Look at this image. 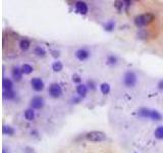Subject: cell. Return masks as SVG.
<instances>
[{"mask_svg":"<svg viewBox=\"0 0 163 153\" xmlns=\"http://www.w3.org/2000/svg\"><path fill=\"white\" fill-rule=\"evenodd\" d=\"M138 115L143 119H149L152 121H161L162 119V115L160 112H158L156 109H150V108L143 107L139 109L138 111Z\"/></svg>","mask_w":163,"mask_h":153,"instance_id":"cell-1","label":"cell"},{"mask_svg":"<svg viewBox=\"0 0 163 153\" xmlns=\"http://www.w3.org/2000/svg\"><path fill=\"white\" fill-rule=\"evenodd\" d=\"M154 20H155L154 14H152V13H150V12H147V13H144V14H140V15H138V16H136L135 24L137 27L142 28V27L148 26V25L151 24Z\"/></svg>","mask_w":163,"mask_h":153,"instance_id":"cell-2","label":"cell"},{"mask_svg":"<svg viewBox=\"0 0 163 153\" xmlns=\"http://www.w3.org/2000/svg\"><path fill=\"white\" fill-rule=\"evenodd\" d=\"M122 83L127 88H134L138 83V75L133 71H125L122 77Z\"/></svg>","mask_w":163,"mask_h":153,"instance_id":"cell-3","label":"cell"},{"mask_svg":"<svg viewBox=\"0 0 163 153\" xmlns=\"http://www.w3.org/2000/svg\"><path fill=\"white\" fill-rule=\"evenodd\" d=\"M106 135L103 132L100 131H92L86 134V139L91 142H103L106 140Z\"/></svg>","mask_w":163,"mask_h":153,"instance_id":"cell-4","label":"cell"},{"mask_svg":"<svg viewBox=\"0 0 163 153\" xmlns=\"http://www.w3.org/2000/svg\"><path fill=\"white\" fill-rule=\"evenodd\" d=\"M49 94L53 98H59L62 95V89H61L60 85L57 84V83H53V84L50 85Z\"/></svg>","mask_w":163,"mask_h":153,"instance_id":"cell-5","label":"cell"},{"mask_svg":"<svg viewBox=\"0 0 163 153\" xmlns=\"http://www.w3.org/2000/svg\"><path fill=\"white\" fill-rule=\"evenodd\" d=\"M90 55H91L90 51H89L88 49H86V48H79V49H77L75 53V58L79 61L87 60V59L90 57Z\"/></svg>","mask_w":163,"mask_h":153,"instance_id":"cell-6","label":"cell"},{"mask_svg":"<svg viewBox=\"0 0 163 153\" xmlns=\"http://www.w3.org/2000/svg\"><path fill=\"white\" fill-rule=\"evenodd\" d=\"M44 104H45L44 98L41 96H35L31 99L30 102V105L33 109H41V108H43Z\"/></svg>","mask_w":163,"mask_h":153,"instance_id":"cell-7","label":"cell"},{"mask_svg":"<svg viewBox=\"0 0 163 153\" xmlns=\"http://www.w3.org/2000/svg\"><path fill=\"white\" fill-rule=\"evenodd\" d=\"M31 86L36 92H41L44 89V82L41 78H33L31 80Z\"/></svg>","mask_w":163,"mask_h":153,"instance_id":"cell-8","label":"cell"},{"mask_svg":"<svg viewBox=\"0 0 163 153\" xmlns=\"http://www.w3.org/2000/svg\"><path fill=\"white\" fill-rule=\"evenodd\" d=\"M75 9H77V11L79 14L85 15L88 12V5L84 1H79V2L75 3Z\"/></svg>","mask_w":163,"mask_h":153,"instance_id":"cell-9","label":"cell"},{"mask_svg":"<svg viewBox=\"0 0 163 153\" xmlns=\"http://www.w3.org/2000/svg\"><path fill=\"white\" fill-rule=\"evenodd\" d=\"M77 93L79 97L84 98L87 96V93H88V88H87L86 85L84 84H79L77 87Z\"/></svg>","mask_w":163,"mask_h":153,"instance_id":"cell-10","label":"cell"},{"mask_svg":"<svg viewBox=\"0 0 163 153\" xmlns=\"http://www.w3.org/2000/svg\"><path fill=\"white\" fill-rule=\"evenodd\" d=\"M11 75H12V78L14 79L15 81H21L24 73H23V71H22V69L14 67L12 69V71H11Z\"/></svg>","mask_w":163,"mask_h":153,"instance_id":"cell-11","label":"cell"},{"mask_svg":"<svg viewBox=\"0 0 163 153\" xmlns=\"http://www.w3.org/2000/svg\"><path fill=\"white\" fill-rule=\"evenodd\" d=\"M2 86L4 91H9V90H12V87H13V83L10 79L8 78H4L2 81Z\"/></svg>","mask_w":163,"mask_h":153,"instance_id":"cell-12","label":"cell"},{"mask_svg":"<svg viewBox=\"0 0 163 153\" xmlns=\"http://www.w3.org/2000/svg\"><path fill=\"white\" fill-rule=\"evenodd\" d=\"M25 117H26L27 121H32L35 119V111L33 110V108H29L25 111Z\"/></svg>","mask_w":163,"mask_h":153,"instance_id":"cell-13","label":"cell"},{"mask_svg":"<svg viewBox=\"0 0 163 153\" xmlns=\"http://www.w3.org/2000/svg\"><path fill=\"white\" fill-rule=\"evenodd\" d=\"M30 46H31V42L29 41L28 39H23V40H21V42H19V48H21L23 51H27V50H29Z\"/></svg>","mask_w":163,"mask_h":153,"instance_id":"cell-14","label":"cell"},{"mask_svg":"<svg viewBox=\"0 0 163 153\" xmlns=\"http://www.w3.org/2000/svg\"><path fill=\"white\" fill-rule=\"evenodd\" d=\"M3 98L6 100H13L15 98V92L12 90L3 91Z\"/></svg>","mask_w":163,"mask_h":153,"instance_id":"cell-15","label":"cell"},{"mask_svg":"<svg viewBox=\"0 0 163 153\" xmlns=\"http://www.w3.org/2000/svg\"><path fill=\"white\" fill-rule=\"evenodd\" d=\"M63 69V64L61 61L59 60H56L53 62V64H52V69H53L55 73H59V71H61Z\"/></svg>","mask_w":163,"mask_h":153,"instance_id":"cell-16","label":"cell"},{"mask_svg":"<svg viewBox=\"0 0 163 153\" xmlns=\"http://www.w3.org/2000/svg\"><path fill=\"white\" fill-rule=\"evenodd\" d=\"M21 69H22L23 73H25V75H30V73H32L33 71H34V69H33L32 65L28 64V63H25V64H23Z\"/></svg>","mask_w":163,"mask_h":153,"instance_id":"cell-17","label":"cell"},{"mask_svg":"<svg viewBox=\"0 0 163 153\" xmlns=\"http://www.w3.org/2000/svg\"><path fill=\"white\" fill-rule=\"evenodd\" d=\"M2 132L4 135H8V136H12L15 133L14 129H13L12 127H10V126H3Z\"/></svg>","mask_w":163,"mask_h":153,"instance_id":"cell-18","label":"cell"},{"mask_svg":"<svg viewBox=\"0 0 163 153\" xmlns=\"http://www.w3.org/2000/svg\"><path fill=\"white\" fill-rule=\"evenodd\" d=\"M154 135L158 140H163V126H159V127L155 130Z\"/></svg>","mask_w":163,"mask_h":153,"instance_id":"cell-19","label":"cell"},{"mask_svg":"<svg viewBox=\"0 0 163 153\" xmlns=\"http://www.w3.org/2000/svg\"><path fill=\"white\" fill-rule=\"evenodd\" d=\"M100 91L102 94L106 95L110 92V85L108 83H103V84H101L100 86Z\"/></svg>","mask_w":163,"mask_h":153,"instance_id":"cell-20","label":"cell"},{"mask_svg":"<svg viewBox=\"0 0 163 153\" xmlns=\"http://www.w3.org/2000/svg\"><path fill=\"white\" fill-rule=\"evenodd\" d=\"M114 28H115V22H114V21H112V20L108 21V22L104 25V29H105V31H108V32H111V31H113Z\"/></svg>","mask_w":163,"mask_h":153,"instance_id":"cell-21","label":"cell"},{"mask_svg":"<svg viewBox=\"0 0 163 153\" xmlns=\"http://www.w3.org/2000/svg\"><path fill=\"white\" fill-rule=\"evenodd\" d=\"M106 63L108 65H114L117 63V58H116V56L114 55H108L107 57V60H106Z\"/></svg>","mask_w":163,"mask_h":153,"instance_id":"cell-22","label":"cell"},{"mask_svg":"<svg viewBox=\"0 0 163 153\" xmlns=\"http://www.w3.org/2000/svg\"><path fill=\"white\" fill-rule=\"evenodd\" d=\"M34 52H35V54H36V55L42 56V57L46 55V51H45V50H44L42 47H40V46H38V47L35 48V49H34Z\"/></svg>","mask_w":163,"mask_h":153,"instance_id":"cell-23","label":"cell"},{"mask_svg":"<svg viewBox=\"0 0 163 153\" xmlns=\"http://www.w3.org/2000/svg\"><path fill=\"white\" fill-rule=\"evenodd\" d=\"M73 81L75 83H81V81H82V79L79 78V75H77V73H75V75H73Z\"/></svg>","mask_w":163,"mask_h":153,"instance_id":"cell-24","label":"cell"},{"mask_svg":"<svg viewBox=\"0 0 163 153\" xmlns=\"http://www.w3.org/2000/svg\"><path fill=\"white\" fill-rule=\"evenodd\" d=\"M25 153H35L34 149L31 148V147H26V149H25Z\"/></svg>","mask_w":163,"mask_h":153,"instance_id":"cell-25","label":"cell"},{"mask_svg":"<svg viewBox=\"0 0 163 153\" xmlns=\"http://www.w3.org/2000/svg\"><path fill=\"white\" fill-rule=\"evenodd\" d=\"M158 88L160 89V90H163V80H161L160 82L158 83Z\"/></svg>","mask_w":163,"mask_h":153,"instance_id":"cell-26","label":"cell"},{"mask_svg":"<svg viewBox=\"0 0 163 153\" xmlns=\"http://www.w3.org/2000/svg\"><path fill=\"white\" fill-rule=\"evenodd\" d=\"M2 153H7V150L5 148H3V151H2Z\"/></svg>","mask_w":163,"mask_h":153,"instance_id":"cell-27","label":"cell"}]
</instances>
